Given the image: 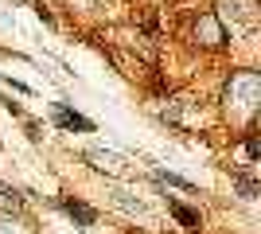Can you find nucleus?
<instances>
[{
  "label": "nucleus",
  "instance_id": "423d86ee",
  "mask_svg": "<svg viewBox=\"0 0 261 234\" xmlns=\"http://www.w3.org/2000/svg\"><path fill=\"white\" fill-rule=\"evenodd\" d=\"M246 156H250V160H257V156H261V141H257V137L246 141Z\"/></svg>",
  "mask_w": 261,
  "mask_h": 234
},
{
  "label": "nucleus",
  "instance_id": "f03ea898",
  "mask_svg": "<svg viewBox=\"0 0 261 234\" xmlns=\"http://www.w3.org/2000/svg\"><path fill=\"white\" fill-rule=\"evenodd\" d=\"M59 207H63V211L70 215V219H74L78 226H94V219H98V215L90 211L86 203H78V199H59Z\"/></svg>",
  "mask_w": 261,
  "mask_h": 234
},
{
  "label": "nucleus",
  "instance_id": "0eeeda50",
  "mask_svg": "<svg viewBox=\"0 0 261 234\" xmlns=\"http://www.w3.org/2000/svg\"><path fill=\"white\" fill-rule=\"evenodd\" d=\"M0 191H4V184H0Z\"/></svg>",
  "mask_w": 261,
  "mask_h": 234
},
{
  "label": "nucleus",
  "instance_id": "f257e3e1",
  "mask_svg": "<svg viewBox=\"0 0 261 234\" xmlns=\"http://www.w3.org/2000/svg\"><path fill=\"white\" fill-rule=\"evenodd\" d=\"M55 125H63V129H78V133H94V121L90 117H82V113H74L66 101H55Z\"/></svg>",
  "mask_w": 261,
  "mask_h": 234
},
{
  "label": "nucleus",
  "instance_id": "39448f33",
  "mask_svg": "<svg viewBox=\"0 0 261 234\" xmlns=\"http://www.w3.org/2000/svg\"><path fill=\"white\" fill-rule=\"evenodd\" d=\"M238 191L246 195V199H253V195H257V184H253L250 176H238Z\"/></svg>",
  "mask_w": 261,
  "mask_h": 234
},
{
  "label": "nucleus",
  "instance_id": "20e7f679",
  "mask_svg": "<svg viewBox=\"0 0 261 234\" xmlns=\"http://www.w3.org/2000/svg\"><path fill=\"white\" fill-rule=\"evenodd\" d=\"M156 179H160V184H172V188H184V191H195V188H191V184H187V179L172 176V172H156Z\"/></svg>",
  "mask_w": 261,
  "mask_h": 234
},
{
  "label": "nucleus",
  "instance_id": "7ed1b4c3",
  "mask_svg": "<svg viewBox=\"0 0 261 234\" xmlns=\"http://www.w3.org/2000/svg\"><path fill=\"white\" fill-rule=\"evenodd\" d=\"M168 207H172V215L187 226V230H195V226H199V215L191 211V207H184V203H168Z\"/></svg>",
  "mask_w": 261,
  "mask_h": 234
}]
</instances>
